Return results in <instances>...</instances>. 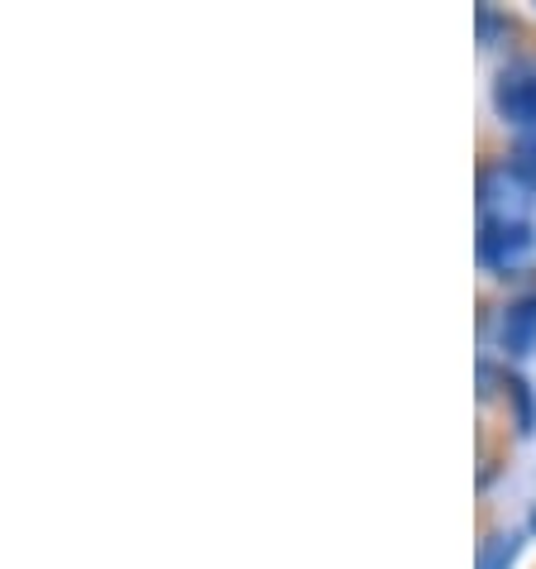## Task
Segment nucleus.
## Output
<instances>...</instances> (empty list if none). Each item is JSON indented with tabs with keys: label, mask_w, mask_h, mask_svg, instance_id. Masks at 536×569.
<instances>
[{
	"label": "nucleus",
	"mask_w": 536,
	"mask_h": 569,
	"mask_svg": "<svg viewBox=\"0 0 536 569\" xmlns=\"http://www.w3.org/2000/svg\"><path fill=\"white\" fill-rule=\"evenodd\" d=\"M498 383H508V369L498 373V363H494V359H479V398H484V402L498 392Z\"/></svg>",
	"instance_id": "obj_9"
},
{
	"label": "nucleus",
	"mask_w": 536,
	"mask_h": 569,
	"mask_svg": "<svg viewBox=\"0 0 536 569\" xmlns=\"http://www.w3.org/2000/svg\"><path fill=\"white\" fill-rule=\"evenodd\" d=\"M503 34H513V20H508V14H498L494 6H479V43H484V49H498Z\"/></svg>",
	"instance_id": "obj_7"
},
{
	"label": "nucleus",
	"mask_w": 536,
	"mask_h": 569,
	"mask_svg": "<svg viewBox=\"0 0 536 569\" xmlns=\"http://www.w3.org/2000/svg\"><path fill=\"white\" fill-rule=\"evenodd\" d=\"M508 398L517 402V436H532V421H536V412H532V392H527V383L517 373H508Z\"/></svg>",
	"instance_id": "obj_8"
},
{
	"label": "nucleus",
	"mask_w": 536,
	"mask_h": 569,
	"mask_svg": "<svg viewBox=\"0 0 536 569\" xmlns=\"http://www.w3.org/2000/svg\"><path fill=\"white\" fill-rule=\"evenodd\" d=\"M532 527H536V512H532Z\"/></svg>",
	"instance_id": "obj_10"
},
{
	"label": "nucleus",
	"mask_w": 536,
	"mask_h": 569,
	"mask_svg": "<svg viewBox=\"0 0 536 569\" xmlns=\"http://www.w3.org/2000/svg\"><path fill=\"white\" fill-rule=\"evenodd\" d=\"M517 550H523V536H517V531H494V536H484V546H479V569H513Z\"/></svg>",
	"instance_id": "obj_5"
},
{
	"label": "nucleus",
	"mask_w": 536,
	"mask_h": 569,
	"mask_svg": "<svg viewBox=\"0 0 536 569\" xmlns=\"http://www.w3.org/2000/svg\"><path fill=\"white\" fill-rule=\"evenodd\" d=\"M479 263L494 278H527L536 273V226L532 220H517V226H503V220H479Z\"/></svg>",
	"instance_id": "obj_1"
},
{
	"label": "nucleus",
	"mask_w": 536,
	"mask_h": 569,
	"mask_svg": "<svg viewBox=\"0 0 536 569\" xmlns=\"http://www.w3.org/2000/svg\"><path fill=\"white\" fill-rule=\"evenodd\" d=\"M498 350L508 359H527L536 350V288L517 292L513 302L498 311Z\"/></svg>",
	"instance_id": "obj_4"
},
{
	"label": "nucleus",
	"mask_w": 536,
	"mask_h": 569,
	"mask_svg": "<svg viewBox=\"0 0 536 569\" xmlns=\"http://www.w3.org/2000/svg\"><path fill=\"white\" fill-rule=\"evenodd\" d=\"M494 116L508 124V130H536V62L517 58L508 68H498L494 77Z\"/></svg>",
	"instance_id": "obj_2"
},
{
	"label": "nucleus",
	"mask_w": 536,
	"mask_h": 569,
	"mask_svg": "<svg viewBox=\"0 0 536 569\" xmlns=\"http://www.w3.org/2000/svg\"><path fill=\"white\" fill-rule=\"evenodd\" d=\"M508 168L536 192V130H532V134H517V144H513V153H508Z\"/></svg>",
	"instance_id": "obj_6"
},
{
	"label": "nucleus",
	"mask_w": 536,
	"mask_h": 569,
	"mask_svg": "<svg viewBox=\"0 0 536 569\" xmlns=\"http://www.w3.org/2000/svg\"><path fill=\"white\" fill-rule=\"evenodd\" d=\"M536 192L517 178L508 163H488L479 172V220H503V226H517V220L532 216Z\"/></svg>",
	"instance_id": "obj_3"
}]
</instances>
